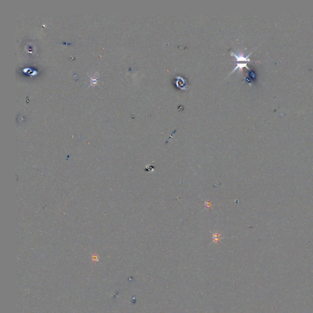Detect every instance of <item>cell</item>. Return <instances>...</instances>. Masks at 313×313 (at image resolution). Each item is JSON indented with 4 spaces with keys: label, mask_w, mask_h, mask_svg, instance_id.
Wrapping results in <instances>:
<instances>
[{
    "label": "cell",
    "mask_w": 313,
    "mask_h": 313,
    "mask_svg": "<svg viewBox=\"0 0 313 313\" xmlns=\"http://www.w3.org/2000/svg\"><path fill=\"white\" fill-rule=\"evenodd\" d=\"M204 205L207 208H210L211 207V202L209 201H205L204 203Z\"/></svg>",
    "instance_id": "obj_5"
},
{
    "label": "cell",
    "mask_w": 313,
    "mask_h": 313,
    "mask_svg": "<svg viewBox=\"0 0 313 313\" xmlns=\"http://www.w3.org/2000/svg\"><path fill=\"white\" fill-rule=\"evenodd\" d=\"M220 236H221V234L218 233V232H215L212 235V239L214 240V242L215 243H218L221 240V238H220Z\"/></svg>",
    "instance_id": "obj_4"
},
{
    "label": "cell",
    "mask_w": 313,
    "mask_h": 313,
    "mask_svg": "<svg viewBox=\"0 0 313 313\" xmlns=\"http://www.w3.org/2000/svg\"><path fill=\"white\" fill-rule=\"evenodd\" d=\"M244 67L246 68L247 69L250 70V68H249L248 67V66H247V62H243V63H237V64H236V67H235V69L232 71V72H231V74H232L234 72H235V71H236V70H237V69H239V70H240L241 71H242V70H243V68H244ZM231 74H230V75H231Z\"/></svg>",
    "instance_id": "obj_3"
},
{
    "label": "cell",
    "mask_w": 313,
    "mask_h": 313,
    "mask_svg": "<svg viewBox=\"0 0 313 313\" xmlns=\"http://www.w3.org/2000/svg\"><path fill=\"white\" fill-rule=\"evenodd\" d=\"M176 78L177 80L176 84L177 88H179L181 90H185L187 89V88L188 86V84H187V81L184 79V78L179 76H176Z\"/></svg>",
    "instance_id": "obj_2"
},
{
    "label": "cell",
    "mask_w": 313,
    "mask_h": 313,
    "mask_svg": "<svg viewBox=\"0 0 313 313\" xmlns=\"http://www.w3.org/2000/svg\"><path fill=\"white\" fill-rule=\"evenodd\" d=\"M253 53V52H251V53L248 55L247 56L245 57L243 55L242 53H241L240 54H236L234 53V52L232 51H231V55L232 56H234L235 58H236V60H235V61L236 62H239V61H243V62H259V61H252L250 58H249V56L251 55V54Z\"/></svg>",
    "instance_id": "obj_1"
}]
</instances>
